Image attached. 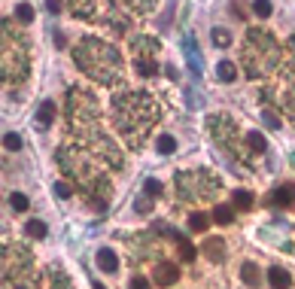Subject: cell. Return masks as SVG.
I'll use <instances>...</instances> for the list:
<instances>
[{"label": "cell", "instance_id": "6da1fadb", "mask_svg": "<svg viewBox=\"0 0 295 289\" xmlns=\"http://www.w3.org/2000/svg\"><path fill=\"white\" fill-rule=\"evenodd\" d=\"M180 280V268L174 262H158L155 271H152V283L155 286H174Z\"/></svg>", "mask_w": 295, "mask_h": 289}, {"label": "cell", "instance_id": "7a4b0ae2", "mask_svg": "<svg viewBox=\"0 0 295 289\" xmlns=\"http://www.w3.org/2000/svg\"><path fill=\"white\" fill-rule=\"evenodd\" d=\"M268 207H295V183H283L268 195Z\"/></svg>", "mask_w": 295, "mask_h": 289}, {"label": "cell", "instance_id": "3957f363", "mask_svg": "<svg viewBox=\"0 0 295 289\" xmlns=\"http://www.w3.org/2000/svg\"><path fill=\"white\" fill-rule=\"evenodd\" d=\"M268 283H271V289H289L292 286V274L280 265H271L268 268Z\"/></svg>", "mask_w": 295, "mask_h": 289}, {"label": "cell", "instance_id": "277c9868", "mask_svg": "<svg viewBox=\"0 0 295 289\" xmlns=\"http://www.w3.org/2000/svg\"><path fill=\"white\" fill-rule=\"evenodd\" d=\"M241 280H244L250 289H259L262 286V271H259V265H256V262H244V265H241Z\"/></svg>", "mask_w": 295, "mask_h": 289}, {"label": "cell", "instance_id": "5b68a950", "mask_svg": "<svg viewBox=\"0 0 295 289\" xmlns=\"http://www.w3.org/2000/svg\"><path fill=\"white\" fill-rule=\"evenodd\" d=\"M97 268H101L104 274H113V271L119 268V256H116L110 247H101V250H97Z\"/></svg>", "mask_w": 295, "mask_h": 289}, {"label": "cell", "instance_id": "8992f818", "mask_svg": "<svg viewBox=\"0 0 295 289\" xmlns=\"http://www.w3.org/2000/svg\"><path fill=\"white\" fill-rule=\"evenodd\" d=\"M204 256H207L210 262H222V259H225V244H222V238L204 241Z\"/></svg>", "mask_w": 295, "mask_h": 289}, {"label": "cell", "instance_id": "52a82bcc", "mask_svg": "<svg viewBox=\"0 0 295 289\" xmlns=\"http://www.w3.org/2000/svg\"><path fill=\"white\" fill-rule=\"evenodd\" d=\"M52 119H55V104H52V101H43L40 110H37V125H40V128H49Z\"/></svg>", "mask_w": 295, "mask_h": 289}, {"label": "cell", "instance_id": "ba28073f", "mask_svg": "<svg viewBox=\"0 0 295 289\" xmlns=\"http://www.w3.org/2000/svg\"><path fill=\"white\" fill-rule=\"evenodd\" d=\"M213 222H219V226H232V222H235V207H228V204H216V207H213Z\"/></svg>", "mask_w": 295, "mask_h": 289}, {"label": "cell", "instance_id": "9c48e42d", "mask_svg": "<svg viewBox=\"0 0 295 289\" xmlns=\"http://www.w3.org/2000/svg\"><path fill=\"white\" fill-rule=\"evenodd\" d=\"M24 235H27V238H34V241H43V238L49 235V229H46V222H43V219H27Z\"/></svg>", "mask_w": 295, "mask_h": 289}, {"label": "cell", "instance_id": "30bf717a", "mask_svg": "<svg viewBox=\"0 0 295 289\" xmlns=\"http://www.w3.org/2000/svg\"><path fill=\"white\" fill-rule=\"evenodd\" d=\"M216 76H219L222 82H235V79H238V67H235L232 61H219V67H216Z\"/></svg>", "mask_w": 295, "mask_h": 289}, {"label": "cell", "instance_id": "8fae6325", "mask_svg": "<svg viewBox=\"0 0 295 289\" xmlns=\"http://www.w3.org/2000/svg\"><path fill=\"white\" fill-rule=\"evenodd\" d=\"M232 198H235V210H250V207H253V201H256V198H253V192H247V189H238Z\"/></svg>", "mask_w": 295, "mask_h": 289}, {"label": "cell", "instance_id": "7c38bea8", "mask_svg": "<svg viewBox=\"0 0 295 289\" xmlns=\"http://www.w3.org/2000/svg\"><path fill=\"white\" fill-rule=\"evenodd\" d=\"M177 247H180V259H183V262H192V259L198 256V250L192 247V241H186L183 235L177 238Z\"/></svg>", "mask_w": 295, "mask_h": 289}, {"label": "cell", "instance_id": "4fadbf2b", "mask_svg": "<svg viewBox=\"0 0 295 289\" xmlns=\"http://www.w3.org/2000/svg\"><path fill=\"white\" fill-rule=\"evenodd\" d=\"M207 226H210V216H207V213L198 210V213L189 216V229H192V232H207Z\"/></svg>", "mask_w": 295, "mask_h": 289}, {"label": "cell", "instance_id": "5bb4252c", "mask_svg": "<svg viewBox=\"0 0 295 289\" xmlns=\"http://www.w3.org/2000/svg\"><path fill=\"white\" fill-rule=\"evenodd\" d=\"M15 18L24 21V24H30V21H34V6H30V3H18V6H15Z\"/></svg>", "mask_w": 295, "mask_h": 289}, {"label": "cell", "instance_id": "9a60e30c", "mask_svg": "<svg viewBox=\"0 0 295 289\" xmlns=\"http://www.w3.org/2000/svg\"><path fill=\"white\" fill-rule=\"evenodd\" d=\"M247 146H250L253 152H265V137H262L259 131H250V134H247Z\"/></svg>", "mask_w": 295, "mask_h": 289}, {"label": "cell", "instance_id": "2e32d148", "mask_svg": "<svg viewBox=\"0 0 295 289\" xmlns=\"http://www.w3.org/2000/svg\"><path fill=\"white\" fill-rule=\"evenodd\" d=\"M210 37H213V46H219V49L232 43V34H228L225 27H213V34H210Z\"/></svg>", "mask_w": 295, "mask_h": 289}, {"label": "cell", "instance_id": "e0dca14e", "mask_svg": "<svg viewBox=\"0 0 295 289\" xmlns=\"http://www.w3.org/2000/svg\"><path fill=\"white\" fill-rule=\"evenodd\" d=\"M174 149H177V140H174L171 134H165V137H158V152H161V155H171Z\"/></svg>", "mask_w": 295, "mask_h": 289}, {"label": "cell", "instance_id": "ac0fdd59", "mask_svg": "<svg viewBox=\"0 0 295 289\" xmlns=\"http://www.w3.org/2000/svg\"><path fill=\"white\" fill-rule=\"evenodd\" d=\"M9 204H12V210L24 213V210H27V195H21V192H12V195H9Z\"/></svg>", "mask_w": 295, "mask_h": 289}, {"label": "cell", "instance_id": "d6986e66", "mask_svg": "<svg viewBox=\"0 0 295 289\" xmlns=\"http://www.w3.org/2000/svg\"><path fill=\"white\" fill-rule=\"evenodd\" d=\"M253 12H256L259 18H268V15H271V0H256V3H253Z\"/></svg>", "mask_w": 295, "mask_h": 289}, {"label": "cell", "instance_id": "ffe728a7", "mask_svg": "<svg viewBox=\"0 0 295 289\" xmlns=\"http://www.w3.org/2000/svg\"><path fill=\"white\" fill-rule=\"evenodd\" d=\"M3 146H6L9 152H18V149H21V137H18V134H6V137H3Z\"/></svg>", "mask_w": 295, "mask_h": 289}, {"label": "cell", "instance_id": "44dd1931", "mask_svg": "<svg viewBox=\"0 0 295 289\" xmlns=\"http://www.w3.org/2000/svg\"><path fill=\"white\" fill-rule=\"evenodd\" d=\"M143 192H146V198H155V195H161V183L158 180H146L143 183Z\"/></svg>", "mask_w": 295, "mask_h": 289}, {"label": "cell", "instance_id": "7402d4cb", "mask_svg": "<svg viewBox=\"0 0 295 289\" xmlns=\"http://www.w3.org/2000/svg\"><path fill=\"white\" fill-rule=\"evenodd\" d=\"M137 70H140L143 76H152V73H155V61H152V58H149V61H137Z\"/></svg>", "mask_w": 295, "mask_h": 289}, {"label": "cell", "instance_id": "603a6c76", "mask_svg": "<svg viewBox=\"0 0 295 289\" xmlns=\"http://www.w3.org/2000/svg\"><path fill=\"white\" fill-rule=\"evenodd\" d=\"M55 195H58V198H70V195H73L70 183H64V180H61V183H55Z\"/></svg>", "mask_w": 295, "mask_h": 289}, {"label": "cell", "instance_id": "cb8c5ba5", "mask_svg": "<svg viewBox=\"0 0 295 289\" xmlns=\"http://www.w3.org/2000/svg\"><path fill=\"white\" fill-rule=\"evenodd\" d=\"M265 122H268L271 128H280V119H277V113H271V110H265Z\"/></svg>", "mask_w": 295, "mask_h": 289}, {"label": "cell", "instance_id": "d4e9b609", "mask_svg": "<svg viewBox=\"0 0 295 289\" xmlns=\"http://www.w3.org/2000/svg\"><path fill=\"white\" fill-rule=\"evenodd\" d=\"M131 289H149V280H146V277H140V274H137V277H134V280H131Z\"/></svg>", "mask_w": 295, "mask_h": 289}, {"label": "cell", "instance_id": "484cf974", "mask_svg": "<svg viewBox=\"0 0 295 289\" xmlns=\"http://www.w3.org/2000/svg\"><path fill=\"white\" fill-rule=\"evenodd\" d=\"M152 207V198H143V201H137V213H146Z\"/></svg>", "mask_w": 295, "mask_h": 289}, {"label": "cell", "instance_id": "4316f807", "mask_svg": "<svg viewBox=\"0 0 295 289\" xmlns=\"http://www.w3.org/2000/svg\"><path fill=\"white\" fill-rule=\"evenodd\" d=\"M46 9L49 12H61V0H46Z\"/></svg>", "mask_w": 295, "mask_h": 289}, {"label": "cell", "instance_id": "83f0119b", "mask_svg": "<svg viewBox=\"0 0 295 289\" xmlns=\"http://www.w3.org/2000/svg\"><path fill=\"white\" fill-rule=\"evenodd\" d=\"M94 289H104V286H94Z\"/></svg>", "mask_w": 295, "mask_h": 289}]
</instances>
